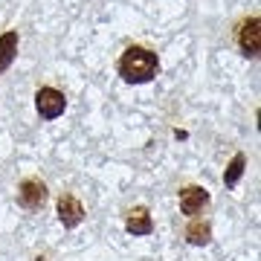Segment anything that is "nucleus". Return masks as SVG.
Wrapping results in <instances>:
<instances>
[{
    "label": "nucleus",
    "mask_w": 261,
    "mask_h": 261,
    "mask_svg": "<svg viewBox=\"0 0 261 261\" xmlns=\"http://www.w3.org/2000/svg\"><path fill=\"white\" fill-rule=\"evenodd\" d=\"M116 70H119V75L125 82L145 84L160 73V58H157V53H151V49L142 47V44H130V47L119 56Z\"/></svg>",
    "instance_id": "f257e3e1"
},
{
    "label": "nucleus",
    "mask_w": 261,
    "mask_h": 261,
    "mask_svg": "<svg viewBox=\"0 0 261 261\" xmlns=\"http://www.w3.org/2000/svg\"><path fill=\"white\" fill-rule=\"evenodd\" d=\"M49 197V189L47 183L41 177H23L18 186V203L23 206V209H29V212H35V209H41V206L47 203Z\"/></svg>",
    "instance_id": "f03ea898"
},
{
    "label": "nucleus",
    "mask_w": 261,
    "mask_h": 261,
    "mask_svg": "<svg viewBox=\"0 0 261 261\" xmlns=\"http://www.w3.org/2000/svg\"><path fill=\"white\" fill-rule=\"evenodd\" d=\"M235 41L247 58H255L258 56V44H261V32H258V15H250L244 18L235 29Z\"/></svg>",
    "instance_id": "7ed1b4c3"
},
{
    "label": "nucleus",
    "mask_w": 261,
    "mask_h": 261,
    "mask_svg": "<svg viewBox=\"0 0 261 261\" xmlns=\"http://www.w3.org/2000/svg\"><path fill=\"white\" fill-rule=\"evenodd\" d=\"M35 108H38V113H41V119H58L67 108V99H64L61 90H56V87H41L35 93Z\"/></svg>",
    "instance_id": "20e7f679"
},
{
    "label": "nucleus",
    "mask_w": 261,
    "mask_h": 261,
    "mask_svg": "<svg viewBox=\"0 0 261 261\" xmlns=\"http://www.w3.org/2000/svg\"><path fill=\"white\" fill-rule=\"evenodd\" d=\"M58 221L67 229H73V226H79L84 221V206L73 192H61L58 195Z\"/></svg>",
    "instance_id": "39448f33"
},
{
    "label": "nucleus",
    "mask_w": 261,
    "mask_h": 261,
    "mask_svg": "<svg viewBox=\"0 0 261 261\" xmlns=\"http://www.w3.org/2000/svg\"><path fill=\"white\" fill-rule=\"evenodd\" d=\"M209 206V192L203 186H186L180 189V212L189 218H197Z\"/></svg>",
    "instance_id": "423d86ee"
},
{
    "label": "nucleus",
    "mask_w": 261,
    "mask_h": 261,
    "mask_svg": "<svg viewBox=\"0 0 261 261\" xmlns=\"http://www.w3.org/2000/svg\"><path fill=\"white\" fill-rule=\"evenodd\" d=\"M125 229L130 235H148L154 229V221H151V215L145 206H134L128 212V221H125Z\"/></svg>",
    "instance_id": "0eeeda50"
},
{
    "label": "nucleus",
    "mask_w": 261,
    "mask_h": 261,
    "mask_svg": "<svg viewBox=\"0 0 261 261\" xmlns=\"http://www.w3.org/2000/svg\"><path fill=\"white\" fill-rule=\"evenodd\" d=\"M186 241L195 244V247H203V244L212 241V224L209 221H203V218H192L186 224Z\"/></svg>",
    "instance_id": "6e6552de"
},
{
    "label": "nucleus",
    "mask_w": 261,
    "mask_h": 261,
    "mask_svg": "<svg viewBox=\"0 0 261 261\" xmlns=\"http://www.w3.org/2000/svg\"><path fill=\"white\" fill-rule=\"evenodd\" d=\"M15 56H18V32L9 29V32L0 35V73L9 70L12 61H15Z\"/></svg>",
    "instance_id": "1a4fd4ad"
},
{
    "label": "nucleus",
    "mask_w": 261,
    "mask_h": 261,
    "mask_svg": "<svg viewBox=\"0 0 261 261\" xmlns=\"http://www.w3.org/2000/svg\"><path fill=\"white\" fill-rule=\"evenodd\" d=\"M241 171H244V154H235L232 163H229V171L224 174V183H226V186H232L235 180L241 177Z\"/></svg>",
    "instance_id": "9d476101"
},
{
    "label": "nucleus",
    "mask_w": 261,
    "mask_h": 261,
    "mask_svg": "<svg viewBox=\"0 0 261 261\" xmlns=\"http://www.w3.org/2000/svg\"><path fill=\"white\" fill-rule=\"evenodd\" d=\"M35 261H49V258H35Z\"/></svg>",
    "instance_id": "9b49d317"
}]
</instances>
